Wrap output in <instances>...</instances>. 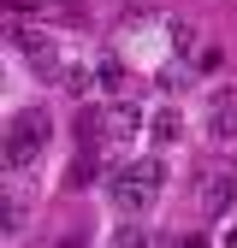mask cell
<instances>
[{
    "label": "cell",
    "instance_id": "obj_1",
    "mask_svg": "<svg viewBox=\"0 0 237 248\" xmlns=\"http://www.w3.org/2000/svg\"><path fill=\"white\" fill-rule=\"evenodd\" d=\"M160 183H166V166H160V154H148V160H131L125 171L113 177V207L125 213V219H142V213L154 207Z\"/></svg>",
    "mask_w": 237,
    "mask_h": 248
},
{
    "label": "cell",
    "instance_id": "obj_2",
    "mask_svg": "<svg viewBox=\"0 0 237 248\" xmlns=\"http://www.w3.org/2000/svg\"><path fill=\"white\" fill-rule=\"evenodd\" d=\"M48 136H53V124H48V112H42V107L12 112V124H6V171H24V166L48 148Z\"/></svg>",
    "mask_w": 237,
    "mask_h": 248
},
{
    "label": "cell",
    "instance_id": "obj_3",
    "mask_svg": "<svg viewBox=\"0 0 237 248\" xmlns=\"http://www.w3.org/2000/svg\"><path fill=\"white\" fill-rule=\"evenodd\" d=\"M196 201H202V213L214 219V213H225L231 201H237V171H225V166H214L202 177V189H196Z\"/></svg>",
    "mask_w": 237,
    "mask_h": 248
},
{
    "label": "cell",
    "instance_id": "obj_4",
    "mask_svg": "<svg viewBox=\"0 0 237 248\" xmlns=\"http://www.w3.org/2000/svg\"><path fill=\"white\" fill-rule=\"evenodd\" d=\"M148 142H154V148L184 142V112H178V107H154V112H148Z\"/></svg>",
    "mask_w": 237,
    "mask_h": 248
},
{
    "label": "cell",
    "instance_id": "obj_5",
    "mask_svg": "<svg viewBox=\"0 0 237 248\" xmlns=\"http://www.w3.org/2000/svg\"><path fill=\"white\" fill-rule=\"evenodd\" d=\"M95 89H107V95L125 89V65H118V53H101V59H95Z\"/></svg>",
    "mask_w": 237,
    "mask_h": 248
},
{
    "label": "cell",
    "instance_id": "obj_6",
    "mask_svg": "<svg viewBox=\"0 0 237 248\" xmlns=\"http://www.w3.org/2000/svg\"><path fill=\"white\" fill-rule=\"evenodd\" d=\"M148 242H154V236H148L142 225H125V231L113 236V248H148Z\"/></svg>",
    "mask_w": 237,
    "mask_h": 248
},
{
    "label": "cell",
    "instance_id": "obj_7",
    "mask_svg": "<svg viewBox=\"0 0 237 248\" xmlns=\"http://www.w3.org/2000/svg\"><path fill=\"white\" fill-rule=\"evenodd\" d=\"M24 231V195H6V236Z\"/></svg>",
    "mask_w": 237,
    "mask_h": 248
},
{
    "label": "cell",
    "instance_id": "obj_8",
    "mask_svg": "<svg viewBox=\"0 0 237 248\" xmlns=\"http://www.w3.org/2000/svg\"><path fill=\"white\" fill-rule=\"evenodd\" d=\"M53 248H89V242H83V236H77V231H71V236H59V242H53Z\"/></svg>",
    "mask_w": 237,
    "mask_h": 248
},
{
    "label": "cell",
    "instance_id": "obj_9",
    "mask_svg": "<svg viewBox=\"0 0 237 248\" xmlns=\"http://www.w3.org/2000/svg\"><path fill=\"white\" fill-rule=\"evenodd\" d=\"M184 248H207V242H202V236H190V242H184Z\"/></svg>",
    "mask_w": 237,
    "mask_h": 248
}]
</instances>
